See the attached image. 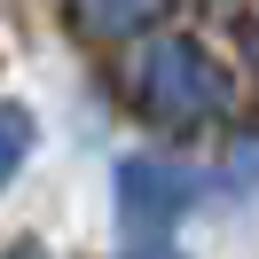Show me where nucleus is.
I'll return each instance as SVG.
<instances>
[{
	"mask_svg": "<svg viewBox=\"0 0 259 259\" xmlns=\"http://www.w3.org/2000/svg\"><path fill=\"white\" fill-rule=\"evenodd\" d=\"M126 87H134V110H142L157 134H204V126H220V118L236 110L228 71L212 63V48L189 39V32H157L142 55H134Z\"/></svg>",
	"mask_w": 259,
	"mask_h": 259,
	"instance_id": "f257e3e1",
	"label": "nucleus"
},
{
	"mask_svg": "<svg viewBox=\"0 0 259 259\" xmlns=\"http://www.w3.org/2000/svg\"><path fill=\"white\" fill-rule=\"evenodd\" d=\"M110 204H118V243L165 251L181 236V220H189V204H196V181L165 157H126L110 173Z\"/></svg>",
	"mask_w": 259,
	"mask_h": 259,
	"instance_id": "f03ea898",
	"label": "nucleus"
},
{
	"mask_svg": "<svg viewBox=\"0 0 259 259\" xmlns=\"http://www.w3.org/2000/svg\"><path fill=\"white\" fill-rule=\"evenodd\" d=\"M157 8H165V0H71L79 32H95V39H126V32H142Z\"/></svg>",
	"mask_w": 259,
	"mask_h": 259,
	"instance_id": "7ed1b4c3",
	"label": "nucleus"
},
{
	"mask_svg": "<svg viewBox=\"0 0 259 259\" xmlns=\"http://www.w3.org/2000/svg\"><path fill=\"white\" fill-rule=\"evenodd\" d=\"M32 142H39V126H32V110L24 102H0V189L24 173V157H32Z\"/></svg>",
	"mask_w": 259,
	"mask_h": 259,
	"instance_id": "20e7f679",
	"label": "nucleus"
},
{
	"mask_svg": "<svg viewBox=\"0 0 259 259\" xmlns=\"http://www.w3.org/2000/svg\"><path fill=\"white\" fill-rule=\"evenodd\" d=\"M243 55H251V71H259V16L243 24Z\"/></svg>",
	"mask_w": 259,
	"mask_h": 259,
	"instance_id": "39448f33",
	"label": "nucleus"
}]
</instances>
